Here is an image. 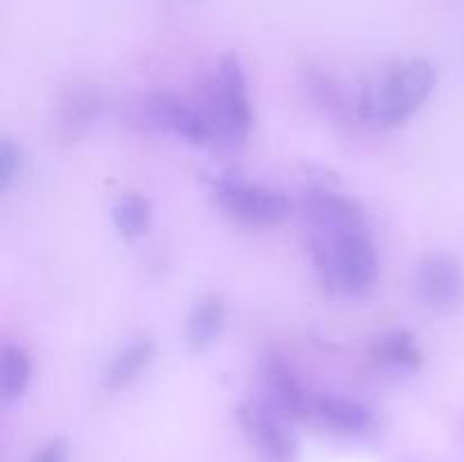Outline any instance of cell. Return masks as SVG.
<instances>
[{
	"instance_id": "cell-1",
	"label": "cell",
	"mask_w": 464,
	"mask_h": 462,
	"mask_svg": "<svg viewBox=\"0 0 464 462\" xmlns=\"http://www.w3.org/2000/svg\"><path fill=\"white\" fill-rule=\"evenodd\" d=\"M313 265L329 293L365 297L379 281V252L370 226L340 234H308Z\"/></svg>"
},
{
	"instance_id": "cell-2",
	"label": "cell",
	"mask_w": 464,
	"mask_h": 462,
	"mask_svg": "<svg viewBox=\"0 0 464 462\" xmlns=\"http://www.w3.org/2000/svg\"><path fill=\"white\" fill-rule=\"evenodd\" d=\"M435 84L438 71L429 59H408L358 91L356 116L381 127L401 125L433 95Z\"/></svg>"
},
{
	"instance_id": "cell-3",
	"label": "cell",
	"mask_w": 464,
	"mask_h": 462,
	"mask_svg": "<svg viewBox=\"0 0 464 462\" xmlns=\"http://www.w3.org/2000/svg\"><path fill=\"white\" fill-rule=\"evenodd\" d=\"M199 109L211 120L216 136L222 143L240 145L247 140L254 125V113L247 72L238 54H222L216 72L207 82Z\"/></svg>"
},
{
	"instance_id": "cell-4",
	"label": "cell",
	"mask_w": 464,
	"mask_h": 462,
	"mask_svg": "<svg viewBox=\"0 0 464 462\" xmlns=\"http://www.w3.org/2000/svg\"><path fill=\"white\" fill-rule=\"evenodd\" d=\"M213 199L227 217L245 226H275L293 211V202L281 190L252 184L236 172L213 179Z\"/></svg>"
},
{
	"instance_id": "cell-5",
	"label": "cell",
	"mask_w": 464,
	"mask_h": 462,
	"mask_svg": "<svg viewBox=\"0 0 464 462\" xmlns=\"http://www.w3.org/2000/svg\"><path fill=\"white\" fill-rule=\"evenodd\" d=\"M143 120L150 130L172 134L188 145H208L218 140L216 130L202 109L193 107L170 91H159L145 100Z\"/></svg>"
},
{
	"instance_id": "cell-6",
	"label": "cell",
	"mask_w": 464,
	"mask_h": 462,
	"mask_svg": "<svg viewBox=\"0 0 464 462\" xmlns=\"http://www.w3.org/2000/svg\"><path fill=\"white\" fill-rule=\"evenodd\" d=\"M415 297L421 306L435 313H447L460 306L464 299V267L447 252L426 254L412 276Z\"/></svg>"
},
{
	"instance_id": "cell-7",
	"label": "cell",
	"mask_w": 464,
	"mask_h": 462,
	"mask_svg": "<svg viewBox=\"0 0 464 462\" xmlns=\"http://www.w3.org/2000/svg\"><path fill=\"white\" fill-rule=\"evenodd\" d=\"M299 211L308 234H340L367 225L365 208L349 195L329 186H311L299 197Z\"/></svg>"
},
{
	"instance_id": "cell-8",
	"label": "cell",
	"mask_w": 464,
	"mask_h": 462,
	"mask_svg": "<svg viewBox=\"0 0 464 462\" xmlns=\"http://www.w3.org/2000/svg\"><path fill=\"white\" fill-rule=\"evenodd\" d=\"M238 424L247 442L267 462H293L297 456V438L285 424V417L272 410L267 403H240Z\"/></svg>"
},
{
	"instance_id": "cell-9",
	"label": "cell",
	"mask_w": 464,
	"mask_h": 462,
	"mask_svg": "<svg viewBox=\"0 0 464 462\" xmlns=\"http://www.w3.org/2000/svg\"><path fill=\"white\" fill-rule=\"evenodd\" d=\"M261 388H263V403L279 412L285 419H302L311 417V399L313 392L304 388L299 376L295 374L293 367L285 362L284 356L276 351H267L261 358Z\"/></svg>"
},
{
	"instance_id": "cell-10",
	"label": "cell",
	"mask_w": 464,
	"mask_h": 462,
	"mask_svg": "<svg viewBox=\"0 0 464 462\" xmlns=\"http://www.w3.org/2000/svg\"><path fill=\"white\" fill-rule=\"evenodd\" d=\"M104 95L91 84L71 86L59 100L57 125L66 139H80L102 118Z\"/></svg>"
},
{
	"instance_id": "cell-11",
	"label": "cell",
	"mask_w": 464,
	"mask_h": 462,
	"mask_svg": "<svg viewBox=\"0 0 464 462\" xmlns=\"http://www.w3.org/2000/svg\"><path fill=\"white\" fill-rule=\"evenodd\" d=\"M311 417L338 433H362L374 424V410L352 397L329 392H313Z\"/></svg>"
},
{
	"instance_id": "cell-12",
	"label": "cell",
	"mask_w": 464,
	"mask_h": 462,
	"mask_svg": "<svg viewBox=\"0 0 464 462\" xmlns=\"http://www.w3.org/2000/svg\"><path fill=\"white\" fill-rule=\"evenodd\" d=\"M154 356H157V344L152 338H140L130 340L122 344L111 361L107 362L102 371V385L109 392H121V390L130 388L134 380L140 379L145 370L152 365Z\"/></svg>"
},
{
	"instance_id": "cell-13",
	"label": "cell",
	"mask_w": 464,
	"mask_h": 462,
	"mask_svg": "<svg viewBox=\"0 0 464 462\" xmlns=\"http://www.w3.org/2000/svg\"><path fill=\"white\" fill-rule=\"evenodd\" d=\"M370 358L376 365L394 374H412L424 362L420 342L406 329H392L376 335L370 342Z\"/></svg>"
},
{
	"instance_id": "cell-14",
	"label": "cell",
	"mask_w": 464,
	"mask_h": 462,
	"mask_svg": "<svg viewBox=\"0 0 464 462\" xmlns=\"http://www.w3.org/2000/svg\"><path fill=\"white\" fill-rule=\"evenodd\" d=\"M227 322V308L218 294L199 299L186 320V344L193 353H204L218 342Z\"/></svg>"
},
{
	"instance_id": "cell-15",
	"label": "cell",
	"mask_w": 464,
	"mask_h": 462,
	"mask_svg": "<svg viewBox=\"0 0 464 462\" xmlns=\"http://www.w3.org/2000/svg\"><path fill=\"white\" fill-rule=\"evenodd\" d=\"M32 380V358L21 344H3L0 349V399L14 403L27 392Z\"/></svg>"
},
{
	"instance_id": "cell-16",
	"label": "cell",
	"mask_w": 464,
	"mask_h": 462,
	"mask_svg": "<svg viewBox=\"0 0 464 462\" xmlns=\"http://www.w3.org/2000/svg\"><path fill=\"white\" fill-rule=\"evenodd\" d=\"M111 220L122 238H140L152 225V204L139 193H125L113 202Z\"/></svg>"
},
{
	"instance_id": "cell-17",
	"label": "cell",
	"mask_w": 464,
	"mask_h": 462,
	"mask_svg": "<svg viewBox=\"0 0 464 462\" xmlns=\"http://www.w3.org/2000/svg\"><path fill=\"white\" fill-rule=\"evenodd\" d=\"M23 166H25V157H23L21 145L14 143L12 139L0 140V190L3 193H7L16 184Z\"/></svg>"
},
{
	"instance_id": "cell-18",
	"label": "cell",
	"mask_w": 464,
	"mask_h": 462,
	"mask_svg": "<svg viewBox=\"0 0 464 462\" xmlns=\"http://www.w3.org/2000/svg\"><path fill=\"white\" fill-rule=\"evenodd\" d=\"M30 462H71V447L63 438H54L45 442Z\"/></svg>"
}]
</instances>
